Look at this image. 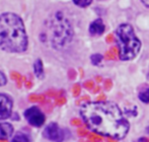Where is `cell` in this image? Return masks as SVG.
Here are the masks:
<instances>
[{
  "mask_svg": "<svg viewBox=\"0 0 149 142\" xmlns=\"http://www.w3.org/2000/svg\"><path fill=\"white\" fill-rule=\"evenodd\" d=\"M80 114L87 127L100 135L122 139L129 132V123L119 106L112 102L83 104Z\"/></svg>",
  "mask_w": 149,
  "mask_h": 142,
  "instance_id": "1",
  "label": "cell"
},
{
  "mask_svg": "<svg viewBox=\"0 0 149 142\" xmlns=\"http://www.w3.org/2000/svg\"><path fill=\"white\" fill-rule=\"evenodd\" d=\"M28 47V37L22 18L14 13L0 15V48L10 53H20Z\"/></svg>",
  "mask_w": 149,
  "mask_h": 142,
  "instance_id": "2",
  "label": "cell"
},
{
  "mask_svg": "<svg viewBox=\"0 0 149 142\" xmlns=\"http://www.w3.org/2000/svg\"><path fill=\"white\" fill-rule=\"evenodd\" d=\"M118 40L119 57L121 60H132L139 54L141 42L134 33V29L128 24H123L116 31Z\"/></svg>",
  "mask_w": 149,
  "mask_h": 142,
  "instance_id": "3",
  "label": "cell"
},
{
  "mask_svg": "<svg viewBox=\"0 0 149 142\" xmlns=\"http://www.w3.org/2000/svg\"><path fill=\"white\" fill-rule=\"evenodd\" d=\"M52 45L55 49H62L70 43L73 37V30L69 20L62 12H57L50 24Z\"/></svg>",
  "mask_w": 149,
  "mask_h": 142,
  "instance_id": "4",
  "label": "cell"
},
{
  "mask_svg": "<svg viewBox=\"0 0 149 142\" xmlns=\"http://www.w3.org/2000/svg\"><path fill=\"white\" fill-rule=\"evenodd\" d=\"M24 117L31 125L35 127H41L45 123L46 117L37 106H31L24 112Z\"/></svg>",
  "mask_w": 149,
  "mask_h": 142,
  "instance_id": "5",
  "label": "cell"
},
{
  "mask_svg": "<svg viewBox=\"0 0 149 142\" xmlns=\"http://www.w3.org/2000/svg\"><path fill=\"white\" fill-rule=\"evenodd\" d=\"M44 136L51 141L62 142L64 139V133L56 123H51L44 130Z\"/></svg>",
  "mask_w": 149,
  "mask_h": 142,
  "instance_id": "6",
  "label": "cell"
},
{
  "mask_svg": "<svg viewBox=\"0 0 149 142\" xmlns=\"http://www.w3.org/2000/svg\"><path fill=\"white\" fill-rule=\"evenodd\" d=\"M12 112V101L8 95L0 93V120L9 118Z\"/></svg>",
  "mask_w": 149,
  "mask_h": 142,
  "instance_id": "7",
  "label": "cell"
},
{
  "mask_svg": "<svg viewBox=\"0 0 149 142\" xmlns=\"http://www.w3.org/2000/svg\"><path fill=\"white\" fill-rule=\"evenodd\" d=\"M104 30H106V26H104V22L100 18L93 20L89 26V33L91 36L102 35L104 33Z\"/></svg>",
  "mask_w": 149,
  "mask_h": 142,
  "instance_id": "8",
  "label": "cell"
},
{
  "mask_svg": "<svg viewBox=\"0 0 149 142\" xmlns=\"http://www.w3.org/2000/svg\"><path fill=\"white\" fill-rule=\"evenodd\" d=\"M13 134V127L9 123H0V140H6Z\"/></svg>",
  "mask_w": 149,
  "mask_h": 142,
  "instance_id": "9",
  "label": "cell"
},
{
  "mask_svg": "<svg viewBox=\"0 0 149 142\" xmlns=\"http://www.w3.org/2000/svg\"><path fill=\"white\" fill-rule=\"evenodd\" d=\"M33 68H35L36 76H37L38 78H43L44 77V67H43V63H42L41 60L38 59L37 61L35 62Z\"/></svg>",
  "mask_w": 149,
  "mask_h": 142,
  "instance_id": "10",
  "label": "cell"
},
{
  "mask_svg": "<svg viewBox=\"0 0 149 142\" xmlns=\"http://www.w3.org/2000/svg\"><path fill=\"white\" fill-rule=\"evenodd\" d=\"M11 142H30V140H29L26 135L22 134V133H17V134L13 137Z\"/></svg>",
  "mask_w": 149,
  "mask_h": 142,
  "instance_id": "11",
  "label": "cell"
},
{
  "mask_svg": "<svg viewBox=\"0 0 149 142\" xmlns=\"http://www.w3.org/2000/svg\"><path fill=\"white\" fill-rule=\"evenodd\" d=\"M139 99L145 104L149 103V88H146L145 90L141 91L139 93Z\"/></svg>",
  "mask_w": 149,
  "mask_h": 142,
  "instance_id": "12",
  "label": "cell"
},
{
  "mask_svg": "<svg viewBox=\"0 0 149 142\" xmlns=\"http://www.w3.org/2000/svg\"><path fill=\"white\" fill-rule=\"evenodd\" d=\"M90 60H91V63L93 64V65H98V64L102 62V56L100 55V54H94V55H92L91 57H90Z\"/></svg>",
  "mask_w": 149,
  "mask_h": 142,
  "instance_id": "13",
  "label": "cell"
},
{
  "mask_svg": "<svg viewBox=\"0 0 149 142\" xmlns=\"http://www.w3.org/2000/svg\"><path fill=\"white\" fill-rule=\"evenodd\" d=\"M73 2L76 5L80 6V7H86V6H88L91 3L92 0H73Z\"/></svg>",
  "mask_w": 149,
  "mask_h": 142,
  "instance_id": "14",
  "label": "cell"
},
{
  "mask_svg": "<svg viewBox=\"0 0 149 142\" xmlns=\"http://www.w3.org/2000/svg\"><path fill=\"white\" fill-rule=\"evenodd\" d=\"M89 140L91 142H102V137L98 136V135H96V134H94V133L89 134Z\"/></svg>",
  "mask_w": 149,
  "mask_h": 142,
  "instance_id": "15",
  "label": "cell"
},
{
  "mask_svg": "<svg viewBox=\"0 0 149 142\" xmlns=\"http://www.w3.org/2000/svg\"><path fill=\"white\" fill-rule=\"evenodd\" d=\"M6 82H7L6 76L1 72V71H0V86H3V85H5Z\"/></svg>",
  "mask_w": 149,
  "mask_h": 142,
  "instance_id": "16",
  "label": "cell"
},
{
  "mask_svg": "<svg viewBox=\"0 0 149 142\" xmlns=\"http://www.w3.org/2000/svg\"><path fill=\"white\" fill-rule=\"evenodd\" d=\"M77 133H78V135L79 136H81V137H83V136H85V135H87V130L86 129H82V128H80V129H78V131H77Z\"/></svg>",
  "mask_w": 149,
  "mask_h": 142,
  "instance_id": "17",
  "label": "cell"
},
{
  "mask_svg": "<svg viewBox=\"0 0 149 142\" xmlns=\"http://www.w3.org/2000/svg\"><path fill=\"white\" fill-rule=\"evenodd\" d=\"M104 86H106L107 89H110L111 86H112V82H111V80H107L106 84H104Z\"/></svg>",
  "mask_w": 149,
  "mask_h": 142,
  "instance_id": "18",
  "label": "cell"
},
{
  "mask_svg": "<svg viewBox=\"0 0 149 142\" xmlns=\"http://www.w3.org/2000/svg\"><path fill=\"white\" fill-rule=\"evenodd\" d=\"M139 142H149V138H146V137H142V138L139 139Z\"/></svg>",
  "mask_w": 149,
  "mask_h": 142,
  "instance_id": "19",
  "label": "cell"
},
{
  "mask_svg": "<svg viewBox=\"0 0 149 142\" xmlns=\"http://www.w3.org/2000/svg\"><path fill=\"white\" fill-rule=\"evenodd\" d=\"M72 124H73V125H80V124H81V122H80L79 120H77V119H76V120H73V121H72Z\"/></svg>",
  "mask_w": 149,
  "mask_h": 142,
  "instance_id": "20",
  "label": "cell"
},
{
  "mask_svg": "<svg viewBox=\"0 0 149 142\" xmlns=\"http://www.w3.org/2000/svg\"><path fill=\"white\" fill-rule=\"evenodd\" d=\"M141 1H142V3H143L144 5L149 7V0H141Z\"/></svg>",
  "mask_w": 149,
  "mask_h": 142,
  "instance_id": "21",
  "label": "cell"
},
{
  "mask_svg": "<svg viewBox=\"0 0 149 142\" xmlns=\"http://www.w3.org/2000/svg\"><path fill=\"white\" fill-rule=\"evenodd\" d=\"M85 86H86V87H92V82H87L86 84H85Z\"/></svg>",
  "mask_w": 149,
  "mask_h": 142,
  "instance_id": "22",
  "label": "cell"
},
{
  "mask_svg": "<svg viewBox=\"0 0 149 142\" xmlns=\"http://www.w3.org/2000/svg\"><path fill=\"white\" fill-rule=\"evenodd\" d=\"M107 142H117L116 140H113L112 138H108L107 139Z\"/></svg>",
  "mask_w": 149,
  "mask_h": 142,
  "instance_id": "23",
  "label": "cell"
},
{
  "mask_svg": "<svg viewBox=\"0 0 149 142\" xmlns=\"http://www.w3.org/2000/svg\"><path fill=\"white\" fill-rule=\"evenodd\" d=\"M146 130H147V132H148V133H149V126H148V127H147V129H146Z\"/></svg>",
  "mask_w": 149,
  "mask_h": 142,
  "instance_id": "24",
  "label": "cell"
},
{
  "mask_svg": "<svg viewBox=\"0 0 149 142\" xmlns=\"http://www.w3.org/2000/svg\"><path fill=\"white\" fill-rule=\"evenodd\" d=\"M0 142H6L5 140H0Z\"/></svg>",
  "mask_w": 149,
  "mask_h": 142,
  "instance_id": "25",
  "label": "cell"
}]
</instances>
